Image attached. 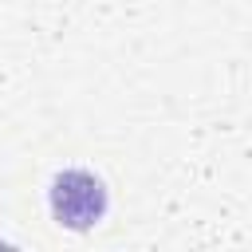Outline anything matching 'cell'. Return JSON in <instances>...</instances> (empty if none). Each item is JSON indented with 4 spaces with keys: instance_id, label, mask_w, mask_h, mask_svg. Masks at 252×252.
I'll list each match as a JSON object with an SVG mask.
<instances>
[{
    "instance_id": "6da1fadb",
    "label": "cell",
    "mask_w": 252,
    "mask_h": 252,
    "mask_svg": "<svg viewBox=\"0 0 252 252\" xmlns=\"http://www.w3.org/2000/svg\"><path fill=\"white\" fill-rule=\"evenodd\" d=\"M47 205L59 228L67 232H91L106 209H110V193L102 185V177H94L91 169H59L51 177L47 189Z\"/></svg>"
}]
</instances>
